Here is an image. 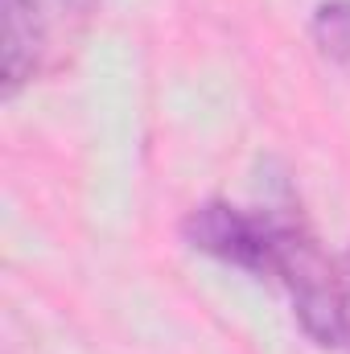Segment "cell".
I'll return each instance as SVG.
<instances>
[{"mask_svg":"<svg viewBox=\"0 0 350 354\" xmlns=\"http://www.w3.org/2000/svg\"><path fill=\"white\" fill-rule=\"evenodd\" d=\"M313 46L326 62L350 66V0H322L309 21Z\"/></svg>","mask_w":350,"mask_h":354,"instance_id":"277c9868","label":"cell"},{"mask_svg":"<svg viewBox=\"0 0 350 354\" xmlns=\"http://www.w3.org/2000/svg\"><path fill=\"white\" fill-rule=\"evenodd\" d=\"M99 0H0V91L12 99L33 79L58 71L83 41Z\"/></svg>","mask_w":350,"mask_h":354,"instance_id":"6da1fadb","label":"cell"},{"mask_svg":"<svg viewBox=\"0 0 350 354\" xmlns=\"http://www.w3.org/2000/svg\"><path fill=\"white\" fill-rule=\"evenodd\" d=\"M276 223H280V210H243L231 202H202L181 218V239L219 264H231L252 276H272Z\"/></svg>","mask_w":350,"mask_h":354,"instance_id":"3957f363","label":"cell"},{"mask_svg":"<svg viewBox=\"0 0 350 354\" xmlns=\"http://www.w3.org/2000/svg\"><path fill=\"white\" fill-rule=\"evenodd\" d=\"M272 276L284 284L301 330L317 346H342L347 342V284H342V268H334L326 260L317 239L293 214H280V223H276Z\"/></svg>","mask_w":350,"mask_h":354,"instance_id":"7a4b0ae2","label":"cell"},{"mask_svg":"<svg viewBox=\"0 0 350 354\" xmlns=\"http://www.w3.org/2000/svg\"><path fill=\"white\" fill-rule=\"evenodd\" d=\"M342 284H347V342L342 346L350 351V252H347V260H342Z\"/></svg>","mask_w":350,"mask_h":354,"instance_id":"5b68a950","label":"cell"}]
</instances>
